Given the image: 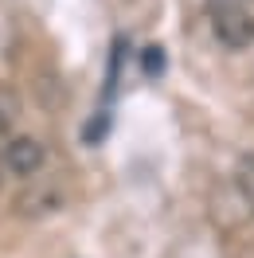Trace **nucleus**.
Masks as SVG:
<instances>
[{"instance_id": "nucleus-1", "label": "nucleus", "mask_w": 254, "mask_h": 258, "mask_svg": "<svg viewBox=\"0 0 254 258\" xmlns=\"http://www.w3.org/2000/svg\"><path fill=\"white\" fill-rule=\"evenodd\" d=\"M211 28H215V39L231 51H242L254 43V16L242 4H219L211 16Z\"/></svg>"}, {"instance_id": "nucleus-2", "label": "nucleus", "mask_w": 254, "mask_h": 258, "mask_svg": "<svg viewBox=\"0 0 254 258\" xmlns=\"http://www.w3.org/2000/svg\"><path fill=\"white\" fill-rule=\"evenodd\" d=\"M43 161H47V153H43V145L35 141V137H16V141H8L4 145V168L8 172H16V176H35L39 168H43Z\"/></svg>"}, {"instance_id": "nucleus-3", "label": "nucleus", "mask_w": 254, "mask_h": 258, "mask_svg": "<svg viewBox=\"0 0 254 258\" xmlns=\"http://www.w3.org/2000/svg\"><path fill=\"white\" fill-rule=\"evenodd\" d=\"M16 117H20V94L8 82H0V133H8L16 125Z\"/></svg>"}, {"instance_id": "nucleus-4", "label": "nucleus", "mask_w": 254, "mask_h": 258, "mask_svg": "<svg viewBox=\"0 0 254 258\" xmlns=\"http://www.w3.org/2000/svg\"><path fill=\"white\" fill-rule=\"evenodd\" d=\"M238 188L246 196V204L254 208V157H246V161L238 164Z\"/></svg>"}, {"instance_id": "nucleus-5", "label": "nucleus", "mask_w": 254, "mask_h": 258, "mask_svg": "<svg viewBox=\"0 0 254 258\" xmlns=\"http://www.w3.org/2000/svg\"><path fill=\"white\" fill-rule=\"evenodd\" d=\"M141 67H145V75H149V79H157L160 71H164V47H145Z\"/></svg>"}]
</instances>
